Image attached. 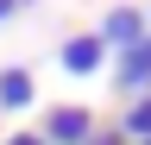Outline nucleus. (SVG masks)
Instances as JSON below:
<instances>
[{
    "instance_id": "nucleus-7",
    "label": "nucleus",
    "mask_w": 151,
    "mask_h": 145,
    "mask_svg": "<svg viewBox=\"0 0 151 145\" xmlns=\"http://www.w3.org/2000/svg\"><path fill=\"white\" fill-rule=\"evenodd\" d=\"M88 145H126V139H120V133H94Z\"/></svg>"
},
{
    "instance_id": "nucleus-4",
    "label": "nucleus",
    "mask_w": 151,
    "mask_h": 145,
    "mask_svg": "<svg viewBox=\"0 0 151 145\" xmlns=\"http://www.w3.org/2000/svg\"><path fill=\"white\" fill-rule=\"evenodd\" d=\"M57 57H63V69H69V76H94V69L107 63V44H101V32H82V38H69Z\"/></svg>"
},
{
    "instance_id": "nucleus-8",
    "label": "nucleus",
    "mask_w": 151,
    "mask_h": 145,
    "mask_svg": "<svg viewBox=\"0 0 151 145\" xmlns=\"http://www.w3.org/2000/svg\"><path fill=\"white\" fill-rule=\"evenodd\" d=\"M6 145H44V139H32V133H19V139H6Z\"/></svg>"
},
{
    "instance_id": "nucleus-3",
    "label": "nucleus",
    "mask_w": 151,
    "mask_h": 145,
    "mask_svg": "<svg viewBox=\"0 0 151 145\" xmlns=\"http://www.w3.org/2000/svg\"><path fill=\"white\" fill-rule=\"evenodd\" d=\"M145 32H151V19H145L139 6H113V13H107V25H101V44H107V50H132Z\"/></svg>"
},
{
    "instance_id": "nucleus-9",
    "label": "nucleus",
    "mask_w": 151,
    "mask_h": 145,
    "mask_svg": "<svg viewBox=\"0 0 151 145\" xmlns=\"http://www.w3.org/2000/svg\"><path fill=\"white\" fill-rule=\"evenodd\" d=\"M145 145H151V139H145Z\"/></svg>"
},
{
    "instance_id": "nucleus-2",
    "label": "nucleus",
    "mask_w": 151,
    "mask_h": 145,
    "mask_svg": "<svg viewBox=\"0 0 151 145\" xmlns=\"http://www.w3.org/2000/svg\"><path fill=\"white\" fill-rule=\"evenodd\" d=\"M113 82H120L132 101H139V95H151V32H145L132 50H120V69H113Z\"/></svg>"
},
{
    "instance_id": "nucleus-6",
    "label": "nucleus",
    "mask_w": 151,
    "mask_h": 145,
    "mask_svg": "<svg viewBox=\"0 0 151 145\" xmlns=\"http://www.w3.org/2000/svg\"><path fill=\"white\" fill-rule=\"evenodd\" d=\"M120 139H126V145H145V139H151V95H139V101L126 107V120H120Z\"/></svg>"
},
{
    "instance_id": "nucleus-1",
    "label": "nucleus",
    "mask_w": 151,
    "mask_h": 145,
    "mask_svg": "<svg viewBox=\"0 0 151 145\" xmlns=\"http://www.w3.org/2000/svg\"><path fill=\"white\" fill-rule=\"evenodd\" d=\"M88 139H94V114L88 107H50L44 145H88Z\"/></svg>"
},
{
    "instance_id": "nucleus-5",
    "label": "nucleus",
    "mask_w": 151,
    "mask_h": 145,
    "mask_svg": "<svg viewBox=\"0 0 151 145\" xmlns=\"http://www.w3.org/2000/svg\"><path fill=\"white\" fill-rule=\"evenodd\" d=\"M0 107L6 114L32 107V69H0Z\"/></svg>"
}]
</instances>
